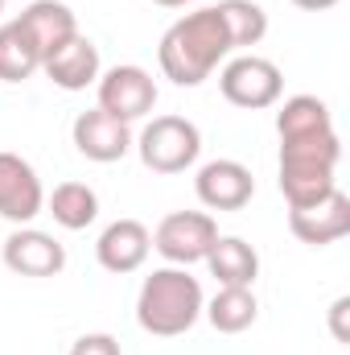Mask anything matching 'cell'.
Masks as SVG:
<instances>
[{
    "label": "cell",
    "instance_id": "obj_18",
    "mask_svg": "<svg viewBox=\"0 0 350 355\" xmlns=\"http://www.w3.org/2000/svg\"><path fill=\"white\" fill-rule=\"evenodd\" d=\"M276 132H280V141L334 132L330 103H326V99H317V95H293V99H284V103H280V112H276Z\"/></svg>",
    "mask_w": 350,
    "mask_h": 355
},
{
    "label": "cell",
    "instance_id": "obj_15",
    "mask_svg": "<svg viewBox=\"0 0 350 355\" xmlns=\"http://www.w3.org/2000/svg\"><path fill=\"white\" fill-rule=\"evenodd\" d=\"M17 21L25 25V33H29V37H33V46L42 50V62H46V54H54L66 37H75V33H79L75 8H71V4H62V0H33Z\"/></svg>",
    "mask_w": 350,
    "mask_h": 355
},
{
    "label": "cell",
    "instance_id": "obj_19",
    "mask_svg": "<svg viewBox=\"0 0 350 355\" xmlns=\"http://www.w3.org/2000/svg\"><path fill=\"white\" fill-rule=\"evenodd\" d=\"M46 211L54 215L58 227L66 232H83L99 219V194L91 190L87 182H62L54 186V194L46 198Z\"/></svg>",
    "mask_w": 350,
    "mask_h": 355
},
{
    "label": "cell",
    "instance_id": "obj_16",
    "mask_svg": "<svg viewBox=\"0 0 350 355\" xmlns=\"http://www.w3.org/2000/svg\"><path fill=\"white\" fill-rule=\"evenodd\" d=\"M206 268L219 285H239V289H252L256 277H260V257L248 240L239 236H219L214 248L206 252Z\"/></svg>",
    "mask_w": 350,
    "mask_h": 355
},
{
    "label": "cell",
    "instance_id": "obj_10",
    "mask_svg": "<svg viewBox=\"0 0 350 355\" xmlns=\"http://www.w3.org/2000/svg\"><path fill=\"white\" fill-rule=\"evenodd\" d=\"M194 194L206 211H243L256 194V178L235 157H214L194 178Z\"/></svg>",
    "mask_w": 350,
    "mask_h": 355
},
{
    "label": "cell",
    "instance_id": "obj_2",
    "mask_svg": "<svg viewBox=\"0 0 350 355\" xmlns=\"http://www.w3.org/2000/svg\"><path fill=\"white\" fill-rule=\"evenodd\" d=\"M202 285L198 277H190V268H153L145 281H140V293H136V322L145 335H157V339H177L185 335L198 318H202Z\"/></svg>",
    "mask_w": 350,
    "mask_h": 355
},
{
    "label": "cell",
    "instance_id": "obj_13",
    "mask_svg": "<svg viewBox=\"0 0 350 355\" xmlns=\"http://www.w3.org/2000/svg\"><path fill=\"white\" fill-rule=\"evenodd\" d=\"M153 252V232L140 223V219H116L99 232V244H95V261L124 277V272H136V268L149 261Z\"/></svg>",
    "mask_w": 350,
    "mask_h": 355
},
{
    "label": "cell",
    "instance_id": "obj_3",
    "mask_svg": "<svg viewBox=\"0 0 350 355\" xmlns=\"http://www.w3.org/2000/svg\"><path fill=\"white\" fill-rule=\"evenodd\" d=\"M338 162H342V141L338 132H317V137H297L280 141V194L288 207L317 202L338 186Z\"/></svg>",
    "mask_w": 350,
    "mask_h": 355
},
{
    "label": "cell",
    "instance_id": "obj_4",
    "mask_svg": "<svg viewBox=\"0 0 350 355\" xmlns=\"http://www.w3.org/2000/svg\"><path fill=\"white\" fill-rule=\"evenodd\" d=\"M132 149L153 174H185L202 153V132L185 116H153L132 141Z\"/></svg>",
    "mask_w": 350,
    "mask_h": 355
},
{
    "label": "cell",
    "instance_id": "obj_26",
    "mask_svg": "<svg viewBox=\"0 0 350 355\" xmlns=\"http://www.w3.org/2000/svg\"><path fill=\"white\" fill-rule=\"evenodd\" d=\"M0 12H4V0H0Z\"/></svg>",
    "mask_w": 350,
    "mask_h": 355
},
{
    "label": "cell",
    "instance_id": "obj_21",
    "mask_svg": "<svg viewBox=\"0 0 350 355\" xmlns=\"http://www.w3.org/2000/svg\"><path fill=\"white\" fill-rule=\"evenodd\" d=\"M227 33H231V46L235 50H248V46H260L264 33H268V12H264L256 0H219L214 4Z\"/></svg>",
    "mask_w": 350,
    "mask_h": 355
},
{
    "label": "cell",
    "instance_id": "obj_9",
    "mask_svg": "<svg viewBox=\"0 0 350 355\" xmlns=\"http://www.w3.org/2000/svg\"><path fill=\"white\" fill-rule=\"evenodd\" d=\"M46 211V190L37 170L21 153H0V219L29 227Z\"/></svg>",
    "mask_w": 350,
    "mask_h": 355
},
{
    "label": "cell",
    "instance_id": "obj_25",
    "mask_svg": "<svg viewBox=\"0 0 350 355\" xmlns=\"http://www.w3.org/2000/svg\"><path fill=\"white\" fill-rule=\"evenodd\" d=\"M153 4H161V8H185V4H194V0H153Z\"/></svg>",
    "mask_w": 350,
    "mask_h": 355
},
{
    "label": "cell",
    "instance_id": "obj_14",
    "mask_svg": "<svg viewBox=\"0 0 350 355\" xmlns=\"http://www.w3.org/2000/svg\"><path fill=\"white\" fill-rule=\"evenodd\" d=\"M42 71H46V79H50L54 87L87 91L91 83H99V75H103L99 46H95L91 37H83V33H75V37H66L54 54H46Z\"/></svg>",
    "mask_w": 350,
    "mask_h": 355
},
{
    "label": "cell",
    "instance_id": "obj_11",
    "mask_svg": "<svg viewBox=\"0 0 350 355\" xmlns=\"http://www.w3.org/2000/svg\"><path fill=\"white\" fill-rule=\"evenodd\" d=\"M71 141H75V149H79L87 162L111 166V162L128 157V149H132V124L107 116L103 107H91V112H79V116H75Z\"/></svg>",
    "mask_w": 350,
    "mask_h": 355
},
{
    "label": "cell",
    "instance_id": "obj_22",
    "mask_svg": "<svg viewBox=\"0 0 350 355\" xmlns=\"http://www.w3.org/2000/svg\"><path fill=\"white\" fill-rule=\"evenodd\" d=\"M71 355H124L120 352V339L107 335V331H91V335H79Z\"/></svg>",
    "mask_w": 350,
    "mask_h": 355
},
{
    "label": "cell",
    "instance_id": "obj_8",
    "mask_svg": "<svg viewBox=\"0 0 350 355\" xmlns=\"http://www.w3.org/2000/svg\"><path fill=\"white\" fill-rule=\"evenodd\" d=\"M288 232H293L301 244H309V248L338 244L342 236H350V194L334 186V190L322 194L317 202L288 207Z\"/></svg>",
    "mask_w": 350,
    "mask_h": 355
},
{
    "label": "cell",
    "instance_id": "obj_12",
    "mask_svg": "<svg viewBox=\"0 0 350 355\" xmlns=\"http://www.w3.org/2000/svg\"><path fill=\"white\" fill-rule=\"evenodd\" d=\"M0 257H4V268H12L17 277H58L66 268V248L37 227H17L4 240Z\"/></svg>",
    "mask_w": 350,
    "mask_h": 355
},
{
    "label": "cell",
    "instance_id": "obj_7",
    "mask_svg": "<svg viewBox=\"0 0 350 355\" xmlns=\"http://www.w3.org/2000/svg\"><path fill=\"white\" fill-rule=\"evenodd\" d=\"M214 240H219V223L206 211H174L153 232V248L177 268H190L198 261H206Z\"/></svg>",
    "mask_w": 350,
    "mask_h": 355
},
{
    "label": "cell",
    "instance_id": "obj_24",
    "mask_svg": "<svg viewBox=\"0 0 350 355\" xmlns=\"http://www.w3.org/2000/svg\"><path fill=\"white\" fill-rule=\"evenodd\" d=\"M297 8H305V12H326V8H334V4H342V0H293Z\"/></svg>",
    "mask_w": 350,
    "mask_h": 355
},
{
    "label": "cell",
    "instance_id": "obj_6",
    "mask_svg": "<svg viewBox=\"0 0 350 355\" xmlns=\"http://www.w3.org/2000/svg\"><path fill=\"white\" fill-rule=\"evenodd\" d=\"M95 95H99V107L124 124H136L157 107V83L136 62H120V67L103 71L95 83Z\"/></svg>",
    "mask_w": 350,
    "mask_h": 355
},
{
    "label": "cell",
    "instance_id": "obj_20",
    "mask_svg": "<svg viewBox=\"0 0 350 355\" xmlns=\"http://www.w3.org/2000/svg\"><path fill=\"white\" fill-rule=\"evenodd\" d=\"M42 71V50L25 33L21 21L0 25V79L4 83H25Z\"/></svg>",
    "mask_w": 350,
    "mask_h": 355
},
{
    "label": "cell",
    "instance_id": "obj_1",
    "mask_svg": "<svg viewBox=\"0 0 350 355\" xmlns=\"http://www.w3.org/2000/svg\"><path fill=\"white\" fill-rule=\"evenodd\" d=\"M231 33L219 17V8H194L185 17H177L174 25L161 33V46H157V62L165 71V79L177 87H202L219 62L231 54Z\"/></svg>",
    "mask_w": 350,
    "mask_h": 355
},
{
    "label": "cell",
    "instance_id": "obj_17",
    "mask_svg": "<svg viewBox=\"0 0 350 355\" xmlns=\"http://www.w3.org/2000/svg\"><path fill=\"white\" fill-rule=\"evenodd\" d=\"M202 314L210 318V327L219 335H243L256 318H260V302L252 289H239V285H219V293L202 306Z\"/></svg>",
    "mask_w": 350,
    "mask_h": 355
},
{
    "label": "cell",
    "instance_id": "obj_23",
    "mask_svg": "<svg viewBox=\"0 0 350 355\" xmlns=\"http://www.w3.org/2000/svg\"><path fill=\"white\" fill-rule=\"evenodd\" d=\"M347 314H350V297H338V302L330 306V331H334V339H338V343H350Z\"/></svg>",
    "mask_w": 350,
    "mask_h": 355
},
{
    "label": "cell",
    "instance_id": "obj_5",
    "mask_svg": "<svg viewBox=\"0 0 350 355\" xmlns=\"http://www.w3.org/2000/svg\"><path fill=\"white\" fill-rule=\"evenodd\" d=\"M219 91L227 103L243 107V112H264L272 103H280L284 95V75L272 58L260 54H239L219 71Z\"/></svg>",
    "mask_w": 350,
    "mask_h": 355
}]
</instances>
